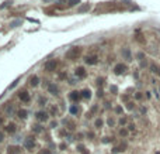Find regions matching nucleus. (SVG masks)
<instances>
[{
  "mask_svg": "<svg viewBox=\"0 0 160 154\" xmlns=\"http://www.w3.org/2000/svg\"><path fill=\"white\" fill-rule=\"evenodd\" d=\"M80 52H81V48L80 47H73V48H70L69 51L66 52V58L67 59H76L80 55Z\"/></svg>",
  "mask_w": 160,
  "mask_h": 154,
  "instance_id": "obj_1",
  "label": "nucleus"
},
{
  "mask_svg": "<svg viewBox=\"0 0 160 154\" xmlns=\"http://www.w3.org/2000/svg\"><path fill=\"white\" fill-rule=\"evenodd\" d=\"M58 67V61L56 59H49L48 62L45 64V71H48V72H52V71H55Z\"/></svg>",
  "mask_w": 160,
  "mask_h": 154,
  "instance_id": "obj_2",
  "label": "nucleus"
},
{
  "mask_svg": "<svg viewBox=\"0 0 160 154\" xmlns=\"http://www.w3.org/2000/svg\"><path fill=\"white\" fill-rule=\"evenodd\" d=\"M34 146H35V138H34V137H27V138H25V141H24V147H25L27 150H30V151H31Z\"/></svg>",
  "mask_w": 160,
  "mask_h": 154,
  "instance_id": "obj_3",
  "label": "nucleus"
},
{
  "mask_svg": "<svg viewBox=\"0 0 160 154\" xmlns=\"http://www.w3.org/2000/svg\"><path fill=\"white\" fill-rule=\"evenodd\" d=\"M127 69H128V67H127L125 64H117L115 68H114V72H115L117 75H121V74H124Z\"/></svg>",
  "mask_w": 160,
  "mask_h": 154,
  "instance_id": "obj_4",
  "label": "nucleus"
},
{
  "mask_svg": "<svg viewBox=\"0 0 160 154\" xmlns=\"http://www.w3.org/2000/svg\"><path fill=\"white\" fill-rule=\"evenodd\" d=\"M21 153V149L18 146H9L7 147V154H20Z\"/></svg>",
  "mask_w": 160,
  "mask_h": 154,
  "instance_id": "obj_5",
  "label": "nucleus"
},
{
  "mask_svg": "<svg viewBox=\"0 0 160 154\" xmlns=\"http://www.w3.org/2000/svg\"><path fill=\"white\" fill-rule=\"evenodd\" d=\"M69 98H70V101H73V102H77L80 98H81V93H80V92H77V91H73V92H70Z\"/></svg>",
  "mask_w": 160,
  "mask_h": 154,
  "instance_id": "obj_6",
  "label": "nucleus"
},
{
  "mask_svg": "<svg viewBox=\"0 0 160 154\" xmlns=\"http://www.w3.org/2000/svg\"><path fill=\"white\" fill-rule=\"evenodd\" d=\"M18 98H20L23 102H28V101H30V93H28L27 91H23V92L18 93Z\"/></svg>",
  "mask_w": 160,
  "mask_h": 154,
  "instance_id": "obj_7",
  "label": "nucleus"
},
{
  "mask_svg": "<svg viewBox=\"0 0 160 154\" xmlns=\"http://www.w3.org/2000/svg\"><path fill=\"white\" fill-rule=\"evenodd\" d=\"M37 119L39 120V122H47V120H48V113L41 110V112L37 113Z\"/></svg>",
  "mask_w": 160,
  "mask_h": 154,
  "instance_id": "obj_8",
  "label": "nucleus"
},
{
  "mask_svg": "<svg viewBox=\"0 0 160 154\" xmlns=\"http://www.w3.org/2000/svg\"><path fill=\"white\" fill-rule=\"evenodd\" d=\"M76 76H79V78H84L86 76V69L83 68V67H79V68H76Z\"/></svg>",
  "mask_w": 160,
  "mask_h": 154,
  "instance_id": "obj_9",
  "label": "nucleus"
},
{
  "mask_svg": "<svg viewBox=\"0 0 160 154\" xmlns=\"http://www.w3.org/2000/svg\"><path fill=\"white\" fill-rule=\"evenodd\" d=\"M80 93H81V98H84V99H90V98H91L90 89H84V91H81Z\"/></svg>",
  "mask_w": 160,
  "mask_h": 154,
  "instance_id": "obj_10",
  "label": "nucleus"
},
{
  "mask_svg": "<svg viewBox=\"0 0 160 154\" xmlns=\"http://www.w3.org/2000/svg\"><path fill=\"white\" fill-rule=\"evenodd\" d=\"M6 130H7L9 133H14V132L17 130L16 124H14V123H9V124H7V127H6Z\"/></svg>",
  "mask_w": 160,
  "mask_h": 154,
  "instance_id": "obj_11",
  "label": "nucleus"
},
{
  "mask_svg": "<svg viewBox=\"0 0 160 154\" xmlns=\"http://www.w3.org/2000/svg\"><path fill=\"white\" fill-rule=\"evenodd\" d=\"M30 84H31L32 86H37L38 84H39V78H38L37 75H34V76H31V78H30Z\"/></svg>",
  "mask_w": 160,
  "mask_h": 154,
  "instance_id": "obj_12",
  "label": "nucleus"
},
{
  "mask_svg": "<svg viewBox=\"0 0 160 154\" xmlns=\"http://www.w3.org/2000/svg\"><path fill=\"white\" fill-rule=\"evenodd\" d=\"M86 62L89 65H94V64H97V57H87L86 58Z\"/></svg>",
  "mask_w": 160,
  "mask_h": 154,
  "instance_id": "obj_13",
  "label": "nucleus"
},
{
  "mask_svg": "<svg viewBox=\"0 0 160 154\" xmlns=\"http://www.w3.org/2000/svg\"><path fill=\"white\" fill-rule=\"evenodd\" d=\"M150 69H152V71H153L156 75H159V76H160V67H159V65H156V64H152V65H150Z\"/></svg>",
  "mask_w": 160,
  "mask_h": 154,
  "instance_id": "obj_14",
  "label": "nucleus"
},
{
  "mask_svg": "<svg viewBox=\"0 0 160 154\" xmlns=\"http://www.w3.org/2000/svg\"><path fill=\"white\" fill-rule=\"evenodd\" d=\"M49 92H51L52 95H58L59 89H58V88H56L55 85H49Z\"/></svg>",
  "mask_w": 160,
  "mask_h": 154,
  "instance_id": "obj_15",
  "label": "nucleus"
},
{
  "mask_svg": "<svg viewBox=\"0 0 160 154\" xmlns=\"http://www.w3.org/2000/svg\"><path fill=\"white\" fill-rule=\"evenodd\" d=\"M17 115H18V118H20V119H25V118H27V110L21 109V110H18V113H17Z\"/></svg>",
  "mask_w": 160,
  "mask_h": 154,
  "instance_id": "obj_16",
  "label": "nucleus"
},
{
  "mask_svg": "<svg viewBox=\"0 0 160 154\" xmlns=\"http://www.w3.org/2000/svg\"><path fill=\"white\" fill-rule=\"evenodd\" d=\"M77 112H79V107H77V106H72V107H70V113H72V115H76Z\"/></svg>",
  "mask_w": 160,
  "mask_h": 154,
  "instance_id": "obj_17",
  "label": "nucleus"
},
{
  "mask_svg": "<svg viewBox=\"0 0 160 154\" xmlns=\"http://www.w3.org/2000/svg\"><path fill=\"white\" fill-rule=\"evenodd\" d=\"M122 54H124V57H127L128 59H131V52H129V50H124Z\"/></svg>",
  "mask_w": 160,
  "mask_h": 154,
  "instance_id": "obj_18",
  "label": "nucleus"
},
{
  "mask_svg": "<svg viewBox=\"0 0 160 154\" xmlns=\"http://www.w3.org/2000/svg\"><path fill=\"white\" fill-rule=\"evenodd\" d=\"M101 126H103V120L101 119L96 120V127H101Z\"/></svg>",
  "mask_w": 160,
  "mask_h": 154,
  "instance_id": "obj_19",
  "label": "nucleus"
},
{
  "mask_svg": "<svg viewBox=\"0 0 160 154\" xmlns=\"http://www.w3.org/2000/svg\"><path fill=\"white\" fill-rule=\"evenodd\" d=\"M77 3H79V0H69V6H75Z\"/></svg>",
  "mask_w": 160,
  "mask_h": 154,
  "instance_id": "obj_20",
  "label": "nucleus"
},
{
  "mask_svg": "<svg viewBox=\"0 0 160 154\" xmlns=\"http://www.w3.org/2000/svg\"><path fill=\"white\" fill-rule=\"evenodd\" d=\"M6 112H7V113H11V112H13V106H11V105L7 106V107H6Z\"/></svg>",
  "mask_w": 160,
  "mask_h": 154,
  "instance_id": "obj_21",
  "label": "nucleus"
},
{
  "mask_svg": "<svg viewBox=\"0 0 160 154\" xmlns=\"http://www.w3.org/2000/svg\"><path fill=\"white\" fill-rule=\"evenodd\" d=\"M34 130H35L37 133H39V132H41V127H39V126H34Z\"/></svg>",
  "mask_w": 160,
  "mask_h": 154,
  "instance_id": "obj_22",
  "label": "nucleus"
},
{
  "mask_svg": "<svg viewBox=\"0 0 160 154\" xmlns=\"http://www.w3.org/2000/svg\"><path fill=\"white\" fill-rule=\"evenodd\" d=\"M39 154H51V151H49V150H42Z\"/></svg>",
  "mask_w": 160,
  "mask_h": 154,
  "instance_id": "obj_23",
  "label": "nucleus"
},
{
  "mask_svg": "<svg viewBox=\"0 0 160 154\" xmlns=\"http://www.w3.org/2000/svg\"><path fill=\"white\" fill-rule=\"evenodd\" d=\"M3 140H4V134H3V133H1V132H0V143H1V141H3Z\"/></svg>",
  "mask_w": 160,
  "mask_h": 154,
  "instance_id": "obj_24",
  "label": "nucleus"
},
{
  "mask_svg": "<svg viewBox=\"0 0 160 154\" xmlns=\"http://www.w3.org/2000/svg\"><path fill=\"white\" fill-rule=\"evenodd\" d=\"M17 82H18V79H16V81H14V82H13V85L10 86V89H11V88H14V86L17 85Z\"/></svg>",
  "mask_w": 160,
  "mask_h": 154,
  "instance_id": "obj_25",
  "label": "nucleus"
},
{
  "mask_svg": "<svg viewBox=\"0 0 160 154\" xmlns=\"http://www.w3.org/2000/svg\"><path fill=\"white\" fill-rule=\"evenodd\" d=\"M127 107H128V109H132V107H133V103H128Z\"/></svg>",
  "mask_w": 160,
  "mask_h": 154,
  "instance_id": "obj_26",
  "label": "nucleus"
},
{
  "mask_svg": "<svg viewBox=\"0 0 160 154\" xmlns=\"http://www.w3.org/2000/svg\"><path fill=\"white\" fill-rule=\"evenodd\" d=\"M127 133H128V132H127V130H121V134H122V136H125V134H127Z\"/></svg>",
  "mask_w": 160,
  "mask_h": 154,
  "instance_id": "obj_27",
  "label": "nucleus"
},
{
  "mask_svg": "<svg viewBox=\"0 0 160 154\" xmlns=\"http://www.w3.org/2000/svg\"><path fill=\"white\" fill-rule=\"evenodd\" d=\"M1 123H3V119H1V118H0V124H1Z\"/></svg>",
  "mask_w": 160,
  "mask_h": 154,
  "instance_id": "obj_28",
  "label": "nucleus"
}]
</instances>
